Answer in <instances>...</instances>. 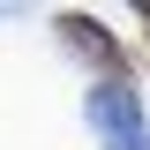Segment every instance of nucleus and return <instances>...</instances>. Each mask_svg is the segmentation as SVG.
Instances as JSON below:
<instances>
[{
  "label": "nucleus",
  "instance_id": "f03ea898",
  "mask_svg": "<svg viewBox=\"0 0 150 150\" xmlns=\"http://www.w3.org/2000/svg\"><path fill=\"white\" fill-rule=\"evenodd\" d=\"M135 8H143V23H150V0H135Z\"/></svg>",
  "mask_w": 150,
  "mask_h": 150
},
{
  "label": "nucleus",
  "instance_id": "f257e3e1",
  "mask_svg": "<svg viewBox=\"0 0 150 150\" xmlns=\"http://www.w3.org/2000/svg\"><path fill=\"white\" fill-rule=\"evenodd\" d=\"M90 128L105 135V150H150L143 105H135L128 83H98V90H90Z\"/></svg>",
  "mask_w": 150,
  "mask_h": 150
}]
</instances>
